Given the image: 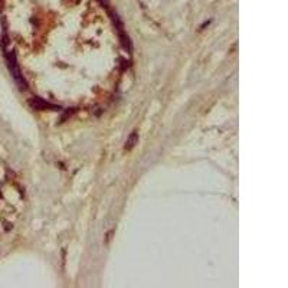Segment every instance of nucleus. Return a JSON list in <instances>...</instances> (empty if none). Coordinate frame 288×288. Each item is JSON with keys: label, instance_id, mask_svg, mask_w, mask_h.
I'll list each match as a JSON object with an SVG mask.
<instances>
[{"label": "nucleus", "instance_id": "obj_2", "mask_svg": "<svg viewBox=\"0 0 288 288\" xmlns=\"http://www.w3.org/2000/svg\"><path fill=\"white\" fill-rule=\"evenodd\" d=\"M30 104L33 108H36V110H58V107L52 105V104H49V102L43 101V99H40V98H33L30 101Z\"/></svg>", "mask_w": 288, "mask_h": 288}, {"label": "nucleus", "instance_id": "obj_3", "mask_svg": "<svg viewBox=\"0 0 288 288\" xmlns=\"http://www.w3.org/2000/svg\"><path fill=\"white\" fill-rule=\"evenodd\" d=\"M137 143V133H133L131 136H130L128 138V143H127V146H125V150L128 151L131 150V147H134V144Z\"/></svg>", "mask_w": 288, "mask_h": 288}, {"label": "nucleus", "instance_id": "obj_1", "mask_svg": "<svg viewBox=\"0 0 288 288\" xmlns=\"http://www.w3.org/2000/svg\"><path fill=\"white\" fill-rule=\"evenodd\" d=\"M5 56H6V62H7V67H9L10 72L13 74V76H14V79H16V82H19V85H20L22 88H25V87H26V82H25V79H23V76H22V74H20V71H19V68H18L14 52H6V53H5Z\"/></svg>", "mask_w": 288, "mask_h": 288}]
</instances>
